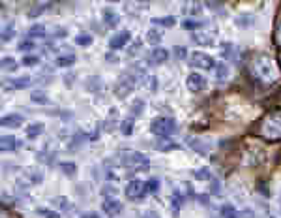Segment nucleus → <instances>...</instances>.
<instances>
[{
  "label": "nucleus",
  "mask_w": 281,
  "mask_h": 218,
  "mask_svg": "<svg viewBox=\"0 0 281 218\" xmlns=\"http://www.w3.org/2000/svg\"><path fill=\"white\" fill-rule=\"evenodd\" d=\"M206 85H208L206 77H204L203 73H199V72L189 73V75L186 77V87H187L189 92H193V94H197V92H203V90L206 88Z\"/></svg>",
  "instance_id": "nucleus-8"
},
{
  "label": "nucleus",
  "mask_w": 281,
  "mask_h": 218,
  "mask_svg": "<svg viewBox=\"0 0 281 218\" xmlns=\"http://www.w3.org/2000/svg\"><path fill=\"white\" fill-rule=\"evenodd\" d=\"M182 14L186 15L187 19L199 17V15L203 14V4H199V2H187V4H184L182 6Z\"/></svg>",
  "instance_id": "nucleus-20"
},
{
  "label": "nucleus",
  "mask_w": 281,
  "mask_h": 218,
  "mask_svg": "<svg viewBox=\"0 0 281 218\" xmlns=\"http://www.w3.org/2000/svg\"><path fill=\"white\" fill-rule=\"evenodd\" d=\"M140 218H161V217H159L156 211H150V209H148V211H144V213L140 215Z\"/></svg>",
  "instance_id": "nucleus-50"
},
{
  "label": "nucleus",
  "mask_w": 281,
  "mask_h": 218,
  "mask_svg": "<svg viewBox=\"0 0 281 218\" xmlns=\"http://www.w3.org/2000/svg\"><path fill=\"white\" fill-rule=\"evenodd\" d=\"M148 186H146V181H140V179H131L126 186V198L133 203H140L146 200L148 196Z\"/></svg>",
  "instance_id": "nucleus-4"
},
{
  "label": "nucleus",
  "mask_w": 281,
  "mask_h": 218,
  "mask_svg": "<svg viewBox=\"0 0 281 218\" xmlns=\"http://www.w3.org/2000/svg\"><path fill=\"white\" fill-rule=\"evenodd\" d=\"M55 205H58V211H68V209H71V203L66 198H56Z\"/></svg>",
  "instance_id": "nucleus-47"
},
{
  "label": "nucleus",
  "mask_w": 281,
  "mask_h": 218,
  "mask_svg": "<svg viewBox=\"0 0 281 218\" xmlns=\"http://www.w3.org/2000/svg\"><path fill=\"white\" fill-rule=\"evenodd\" d=\"M36 215L42 218H60V213L51 207H36Z\"/></svg>",
  "instance_id": "nucleus-31"
},
{
  "label": "nucleus",
  "mask_w": 281,
  "mask_h": 218,
  "mask_svg": "<svg viewBox=\"0 0 281 218\" xmlns=\"http://www.w3.org/2000/svg\"><path fill=\"white\" fill-rule=\"evenodd\" d=\"M101 211H103L105 217H111V218L118 217V215L122 213V201L116 200V198L103 200V203H101Z\"/></svg>",
  "instance_id": "nucleus-9"
},
{
  "label": "nucleus",
  "mask_w": 281,
  "mask_h": 218,
  "mask_svg": "<svg viewBox=\"0 0 281 218\" xmlns=\"http://www.w3.org/2000/svg\"><path fill=\"white\" fill-rule=\"evenodd\" d=\"M144 105H146V103H144V100H142V98H135V100L131 102V107H129V109H131V115H133V117L140 115V113L144 111Z\"/></svg>",
  "instance_id": "nucleus-39"
},
{
  "label": "nucleus",
  "mask_w": 281,
  "mask_h": 218,
  "mask_svg": "<svg viewBox=\"0 0 281 218\" xmlns=\"http://www.w3.org/2000/svg\"><path fill=\"white\" fill-rule=\"evenodd\" d=\"M197 201H199V203H203V205H208L210 200H208V196H206V194H199V196H197Z\"/></svg>",
  "instance_id": "nucleus-52"
},
{
  "label": "nucleus",
  "mask_w": 281,
  "mask_h": 218,
  "mask_svg": "<svg viewBox=\"0 0 281 218\" xmlns=\"http://www.w3.org/2000/svg\"><path fill=\"white\" fill-rule=\"evenodd\" d=\"M34 83V79L30 75H14L8 79V87L15 88V90H21V88H28Z\"/></svg>",
  "instance_id": "nucleus-12"
},
{
  "label": "nucleus",
  "mask_w": 281,
  "mask_h": 218,
  "mask_svg": "<svg viewBox=\"0 0 281 218\" xmlns=\"http://www.w3.org/2000/svg\"><path fill=\"white\" fill-rule=\"evenodd\" d=\"M75 45H79V47H90L92 45V42H94V38L88 34V32H81V34H77L75 36Z\"/></svg>",
  "instance_id": "nucleus-32"
},
{
  "label": "nucleus",
  "mask_w": 281,
  "mask_h": 218,
  "mask_svg": "<svg viewBox=\"0 0 281 218\" xmlns=\"http://www.w3.org/2000/svg\"><path fill=\"white\" fill-rule=\"evenodd\" d=\"M191 42L197 45H212L214 44V36H212L208 30H195L191 32Z\"/></svg>",
  "instance_id": "nucleus-14"
},
{
  "label": "nucleus",
  "mask_w": 281,
  "mask_h": 218,
  "mask_svg": "<svg viewBox=\"0 0 281 218\" xmlns=\"http://www.w3.org/2000/svg\"><path fill=\"white\" fill-rule=\"evenodd\" d=\"M17 49H19L21 53H27V55H30V51H34V49H36V42H34V40H21L19 45H17Z\"/></svg>",
  "instance_id": "nucleus-36"
},
{
  "label": "nucleus",
  "mask_w": 281,
  "mask_h": 218,
  "mask_svg": "<svg viewBox=\"0 0 281 218\" xmlns=\"http://www.w3.org/2000/svg\"><path fill=\"white\" fill-rule=\"evenodd\" d=\"M216 60L208 55V53H203V51H193L189 55V66L195 68V70H201V72H208V70H214L216 68Z\"/></svg>",
  "instance_id": "nucleus-5"
},
{
  "label": "nucleus",
  "mask_w": 281,
  "mask_h": 218,
  "mask_svg": "<svg viewBox=\"0 0 281 218\" xmlns=\"http://www.w3.org/2000/svg\"><path fill=\"white\" fill-rule=\"evenodd\" d=\"M184 203V196L180 190H174L172 192V196H171V209H172V213L174 215H178V211H180V207Z\"/></svg>",
  "instance_id": "nucleus-28"
},
{
  "label": "nucleus",
  "mask_w": 281,
  "mask_h": 218,
  "mask_svg": "<svg viewBox=\"0 0 281 218\" xmlns=\"http://www.w3.org/2000/svg\"><path fill=\"white\" fill-rule=\"evenodd\" d=\"M146 186H148V192L150 194H156L159 190V186H161V183H159L157 177H150V179H146Z\"/></svg>",
  "instance_id": "nucleus-44"
},
{
  "label": "nucleus",
  "mask_w": 281,
  "mask_h": 218,
  "mask_svg": "<svg viewBox=\"0 0 281 218\" xmlns=\"http://www.w3.org/2000/svg\"><path fill=\"white\" fill-rule=\"evenodd\" d=\"M263 135L268 139H281V113H274L265 120Z\"/></svg>",
  "instance_id": "nucleus-6"
},
{
  "label": "nucleus",
  "mask_w": 281,
  "mask_h": 218,
  "mask_svg": "<svg viewBox=\"0 0 281 218\" xmlns=\"http://www.w3.org/2000/svg\"><path fill=\"white\" fill-rule=\"evenodd\" d=\"M101 21L105 23V27H109V29H114V27H118V23H120V15L118 12H114L112 8H103L101 10Z\"/></svg>",
  "instance_id": "nucleus-11"
},
{
  "label": "nucleus",
  "mask_w": 281,
  "mask_h": 218,
  "mask_svg": "<svg viewBox=\"0 0 281 218\" xmlns=\"http://www.w3.org/2000/svg\"><path fill=\"white\" fill-rule=\"evenodd\" d=\"M140 47H142V42H140L139 38H135V40H133V42H131V44L127 45V49H126V55L127 57H135V55H137V53H139L140 51Z\"/></svg>",
  "instance_id": "nucleus-37"
},
{
  "label": "nucleus",
  "mask_w": 281,
  "mask_h": 218,
  "mask_svg": "<svg viewBox=\"0 0 281 218\" xmlns=\"http://www.w3.org/2000/svg\"><path fill=\"white\" fill-rule=\"evenodd\" d=\"M176 25V19L172 15H167V17H152V27H174Z\"/></svg>",
  "instance_id": "nucleus-27"
},
{
  "label": "nucleus",
  "mask_w": 281,
  "mask_h": 218,
  "mask_svg": "<svg viewBox=\"0 0 281 218\" xmlns=\"http://www.w3.org/2000/svg\"><path fill=\"white\" fill-rule=\"evenodd\" d=\"M129 40H131V32L129 30H118L114 36H112L111 40H109V47L111 49H122V47H126L127 44H129Z\"/></svg>",
  "instance_id": "nucleus-10"
},
{
  "label": "nucleus",
  "mask_w": 281,
  "mask_h": 218,
  "mask_svg": "<svg viewBox=\"0 0 281 218\" xmlns=\"http://www.w3.org/2000/svg\"><path fill=\"white\" fill-rule=\"evenodd\" d=\"M219 51H221V57L225 60H234L236 62V58H238V51H236V45L231 44V42H221L219 44Z\"/></svg>",
  "instance_id": "nucleus-17"
},
{
  "label": "nucleus",
  "mask_w": 281,
  "mask_h": 218,
  "mask_svg": "<svg viewBox=\"0 0 281 218\" xmlns=\"http://www.w3.org/2000/svg\"><path fill=\"white\" fill-rule=\"evenodd\" d=\"M75 60H77V57H75L73 53H66V55H56L55 66H58V68H70V66H73V64H75Z\"/></svg>",
  "instance_id": "nucleus-21"
},
{
  "label": "nucleus",
  "mask_w": 281,
  "mask_h": 218,
  "mask_svg": "<svg viewBox=\"0 0 281 218\" xmlns=\"http://www.w3.org/2000/svg\"><path fill=\"white\" fill-rule=\"evenodd\" d=\"M182 27L187 30H191V32H195V30H199L203 27V23H201V21H193V19H184Z\"/></svg>",
  "instance_id": "nucleus-43"
},
{
  "label": "nucleus",
  "mask_w": 281,
  "mask_h": 218,
  "mask_svg": "<svg viewBox=\"0 0 281 218\" xmlns=\"http://www.w3.org/2000/svg\"><path fill=\"white\" fill-rule=\"evenodd\" d=\"M101 194H103V200H109V198H114L116 190L112 188V186H105V188L101 190Z\"/></svg>",
  "instance_id": "nucleus-48"
},
{
  "label": "nucleus",
  "mask_w": 281,
  "mask_h": 218,
  "mask_svg": "<svg viewBox=\"0 0 281 218\" xmlns=\"http://www.w3.org/2000/svg\"><path fill=\"white\" fill-rule=\"evenodd\" d=\"M148 81H150V92H156L157 90V79H156L154 75H150Z\"/></svg>",
  "instance_id": "nucleus-51"
},
{
  "label": "nucleus",
  "mask_w": 281,
  "mask_h": 218,
  "mask_svg": "<svg viewBox=\"0 0 281 218\" xmlns=\"http://www.w3.org/2000/svg\"><path fill=\"white\" fill-rule=\"evenodd\" d=\"M23 115H19V113H8V115L2 117V120H0V124L4 126V128H21L23 126Z\"/></svg>",
  "instance_id": "nucleus-13"
},
{
  "label": "nucleus",
  "mask_w": 281,
  "mask_h": 218,
  "mask_svg": "<svg viewBox=\"0 0 281 218\" xmlns=\"http://www.w3.org/2000/svg\"><path fill=\"white\" fill-rule=\"evenodd\" d=\"M210 192L214 194V196H218V198L221 196V183H219V179L214 177V179L210 181Z\"/></svg>",
  "instance_id": "nucleus-45"
},
{
  "label": "nucleus",
  "mask_w": 281,
  "mask_h": 218,
  "mask_svg": "<svg viewBox=\"0 0 281 218\" xmlns=\"http://www.w3.org/2000/svg\"><path fill=\"white\" fill-rule=\"evenodd\" d=\"M120 160H122V166L126 168L129 173H144V171L150 169L148 156L146 154H140V152H135L131 149L120 152Z\"/></svg>",
  "instance_id": "nucleus-1"
},
{
  "label": "nucleus",
  "mask_w": 281,
  "mask_h": 218,
  "mask_svg": "<svg viewBox=\"0 0 281 218\" xmlns=\"http://www.w3.org/2000/svg\"><path fill=\"white\" fill-rule=\"evenodd\" d=\"M17 62H15V58L14 57H4L2 58V70L4 72H15L17 70Z\"/></svg>",
  "instance_id": "nucleus-38"
},
{
  "label": "nucleus",
  "mask_w": 281,
  "mask_h": 218,
  "mask_svg": "<svg viewBox=\"0 0 281 218\" xmlns=\"http://www.w3.org/2000/svg\"><path fill=\"white\" fill-rule=\"evenodd\" d=\"M146 42L150 45H156V47H159V44L163 42V30L157 29V27H150V29L146 30Z\"/></svg>",
  "instance_id": "nucleus-18"
},
{
  "label": "nucleus",
  "mask_w": 281,
  "mask_h": 218,
  "mask_svg": "<svg viewBox=\"0 0 281 218\" xmlns=\"http://www.w3.org/2000/svg\"><path fill=\"white\" fill-rule=\"evenodd\" d=\"M15 36V27L14 23H8V25H4L2 27V44H8V42H12Z\"/></svg>",
  "instance_id": "nucleus-33"
},
{
  "label": "nucleus",
  "mask_w": 281,
  "mask_h": 218,
  "mask_svg": "<svg viewBox=\"0 0 281 218\" xmlns=\"http://www.w3.org/2000/svg\"><path fill=\"white\" fill-rule=\"evenodd\" d=\"M278 42L281 44V25H280V29H278Z\"/></svg>",
  "instance_id": "nucleus-56"
},
{
  "label": "nucleus",
  "mask_w": 281,
  "mask_h": 218,
  "mask_svg": "<svg viewBox=\"0 0 281 218\" xmlns=\"http://www.w3.org/2000/svg\"><path fill=\"white\" fill-rule=\"evenodd\" d=\"M193 175H195L197 181H208V183H210L212 179H214V175H212V171L208 169V168H201V169H195V171H193Z\"/></svg>",
  "instance_id": "nucleus-35"
},
{
  "label": "nucleus",
  "mask_w": 281,
  "mask_h": 218,
  "mask_svg": "<svg viewBox=\"0 0 281 218\" xmlns=\"http://www.w3.org/2000/svg\"><path fill=\"white\" fill-rule=\"evenodd\" d=\"M186 143L191 147L193 151H197L199 154H204V156L208 154V145H206V143H203V141H201V139H197V137H187V139H186Z\"/></svg>",
  "instance_id": "nucleus-24"
},
{
  "label": "nucleus",
  "mask_w": 281,
  "mask_h": 218,
  "mask_svg": "<svg viewBox=\"0 0 281 218\" xmlns=\"http://www.w3.org/2000/svg\"><path fill=\"white\" fill-rule=\"evenodd\" d=\"M27 36L30 38V40H36V38H45L47 36V30H45V27L43 25H32V27H28L27 30Z\"/></svg>",
  "instance_id": "nucleus-26"
},
{
  "label": "nucleus",
  "mask_w": 281,
  "mask_h": 218,
  "mask_svg": "<svg viewBox=\"0 0 281 218\" xmlns=\"http://www.w3.org/2000/svg\"><path fill=\"white\" fill-rule=\"evenodd\" d=\"M176 55L180 58H187V49H184V47H176Z\"/></svg>",
  "instance_id": "nucleus-53"
},
{
  "label": "nucleus",
  "mask_w": 281,
  "mask_h": 218,
  "mask_svg": "<svg viewBox=\"0 0 281 218\" xmlns=\"http://www.w3.org/2000/svg\"><path fill=\"white\" fill-rule=\"evenodd\" d=\"M51 8V4H40V6H34L30 12H28V17L30 19H34V17H38V15H42L45 10H49Z\"/></svg>",
  "instance_id": "nucleus-42"
},
{
  "label": "nucleus",
  "mask_w": 281,
  "mask_h": 218,
  "mask_svg": "<svg viewBox=\"0 0 281 218\" xmlns=\"http://www.w3.org/2000/svg\"><path fill=\"white\" fill-rule=\"evenodd\" d=\"M174 130H176V120L172 117H156L150 122V132L156 137H161V139L169 137Z\"/></svg>",
  "instance_id": "nucleus-3"
},
{
  "label": "nucleus",
  "mask_w": 281,
  "mask_h": 218,
  "mask_svg": "<svg viewBox=\"0 0 281 218\" xmlns=\"http://www.w3.org/2000/svg\"><path fill=\"white\" fill-rule=\"evenodd\" d=\"M240 217H242V218H255V213H253V209H250V207H246V209H242Z\"/></svg>",
  "instance_id": "nucleus-49"
},
{
  "label": "nucleus",
  "mask_w": 281,
  "mask_h": 218,
  "mask_svg": "<svg viewBox=\"0 0 281 218\" xmlns=\"http://www.w3.org/2000/svg\"><path fill=\"white\" fill-rule=\"evenodd\" d=\"M150 58H152L154 64H163L169 60V51L165 47H154L152 53H150Z\"/></svg>",
  "instance_id": "nucleus-22"
},
{
  "label": "nucleus",
  "mask_w": 281,
  "mask_h": 218,
  "mask_svg": "<svg viewBox=\"0 0 281 218\" xmlns=\"http://www.w3.org/2000/svg\"><path fill=\"white\" fill-rule=\"evenodd\" d=\"M236 23H238L240 27L253 25V23H255V15L253 14H240V15H236Z\"/></svg>",
  "instance_id": "nucleus-40"
},
{
  "label": "nucleus",
  "mask_w": 281,
  "mask_h": 218,
  "mask_svg": "<svg viewBox=\"0 0 281 218\" xmlns=\"http://www.w3.org/2000/svg\"><path fill=\"white\" fill-rule=\"evenodd\" d=\"M43 130H45V124L43 122H32V124H28L27 128H25V135H27V139L34 141V139H38L42 135Z\"/></svg>",
  "instance_id": "nucleus-19"
},
{
  "label": "nucleus",
  "mask_w": 281,
  "mask_h": 218,
  "mask_svg": "<svg viewBox=\"0 0 281 218\" xmlns=\"http://www.w3.org/2000/svg\"><path fill=\"white\" fill-rule=\"evenodd\" d=\"M214 73H216V79L218 81H227V77H229V66H227V62H218L216 68H214Z\"/></svg>",
  "instance_id": "nucleus-30"
},
{
  "label": "nucleus",
  "mask_w": 281,
  "mask_h": 218,
  "mask_svg": "<svg viewBox=\"0 0 281 218\" xmlns=\"http://www.w3.org/2000/svg\"><path fill=\"white\" fill-rule=\"evenodd\" d=\"M19 145H21V143L17 141V137L12 135V134L2 135V139H0V151H2V152H15Z\"/></svg>",
  "instance_id": "nucleus-15"
},
{
  "label": "nucleus",
  "mask_w": 281,
  "mask_h": 218,
  "mask_svg": "<svg viewBox=\"0 0 281 218\" xmlns=\"http://www.w3.org/2000/svg\"><path fill=\"white\" fill-rule=\"evenodd\" d=\"M30 100L34 103H38V105H49L51 103V98L47 96V92L45 90H40V88H36V90L30 92Z\"/></svg>",
  "instance_id": "nucleus-23"
},
{
  "label": "nucleus",
  "mask_w": 281,
  "mask_h": 218,
  "mask_svg": "<svg viewBox=\"0 0 281 218\" xmlns=\"http://www.w3.org/2000/svg\"><path fill=\"white\" fill-rule=\"evenodd\" d=\"M51 38H68V29L66 27H55L53 32H51Z\"/></svg>",
  "instance_id": "nucleus-46"
},
{
  "label": "nucleus",
  "mask_w": 281,
  "mask_h": 218,
  "mask_svg": "<svg viewBox=\"0 0 281 218\" xmlns=\"http://www.w3.org/2000/svg\"><path fill=\"white\" fill-rule=\"evenodd\" d=\"M105 58H107L109 62H116V60H118V58H116V55H111V53H107V55H105Z\"/></svg>",
  "instance_id": "nucleus-55"
},
{
  "label": "nucleus",
  "mask_w": 281,
  "mask_h": 218,
  "mask_svg": "<svg viewBox=\"0 0 281 218\" xmlns=\"http://www.w3.org/2000/svg\"><path fill=\"white\" fill-rule=\"evenodd\" d=\"M133 128H135V120H133V117H126V118L120 122V134H122L124 137L133 135Z\"/></svg>",
  "instance_id": "nucleus-25"
},
{
  "label": "nucleus",
  "mask_w": 281,
  "mask_h": 218,
  "mask_svg": "<svg viewBox=\"0 0 281 218\" xmlns=\"http://www.w3.org/2000/svg\"><path fill=\"white\" fill-rule=\"evenodd\" d=\"M81 218H101L98 215V213H86V215H83Z\"/></svg>",
  "instance_id": "nucleus-54"
},
{
  "label": "nucleus",
  "mask_w": 281,
  "mask_h": 218,
  "mask_svg": "<svg viewBox=\"0 0 281 218\" xmlns=\"http://www.w3.org/2000/svg\"><path fill=\"white\" fill-rule=\"evenodd\" d=\"M21 64H23V66H28V68L38 66V64H40V57H38V55H25L23 60H21Z\"/></svg>",
  "instance_id": "nucleus-41"
},
{
  "label": "nucleus",
  "mask_w": 281,
  "mask_h": 218,
  "mask_svg": "<svg viewBox=\"0 0 281 218\" xmlns=\"http://www.w3.org/2000/svg\"><path fill=\"white\" fill-rule=\"evenodd\" d=\"M25 181H28V184H42L43 183V171L38 168H28L23 171Z\"/></svg>",
  "instance_id": "nucleus-16"
},
{
  "label": "nucleus",
  "mask_w": 281,
  "mask_h": 218,
  "mask_svg": "<svg viewBox=\"0 0 281 218\" xmlns=\"http://www.w3.org/2000/svg\"><path fill=\"white\" fill-rule=\"evenodd\" d=\"M137 77L139 75H135V73H126L124 77H120L118 83L114 85V94L118 98H126L127 94H131L135 88V83H137Z\"/></svg>",
  "instance_id": "nucleus-7"
},
{
  "label": "nucleus",
  "mask_w": 281,
  "mask_h": 218,
  "mask_svg": "<svg viewBox=\"0 0 281 218\" xmlns=\"http://www.w3.org/2000/svg\"><path fill=\"white\" fill-rule=\"evenodd\" d=\"M219 215H221V218H240V211L234 207V205L225 203V205H221V209H219Z\"/></svg>",
  "instance_id": "nucleus-29"
},
{
  "label": "nucleus",
  "mask_w": 281,
  "mask_h": 218,
  "mask_svg": "<svg viewBox=\"0 0 281 218\" xmlns=\"http://www.w3.org/2000/svg\"><path fill=\"white\" fill-rule=\"evenodd\" d=\"M253 72L255 75L265 81V83H272L278 79V70H276V64L274 60L268 57V55H259L255 58V64H253Z\"/></svg>",
  "instance_id": "nucleus-2"
},
{
  "label": "nucleus",
  "mask_w": 281,
  "mask_h": 218,
  "mask_svg": "<svg viewBox=\"0 0 281 218\" xmlns=\"http://www.w3.org/2000/svg\"><path fill=\"white\" fill-rule=\"evenodd\" d=\"M58 168H60L62 173L70 175V177H73V175L77 173V166H75V162H60Z\"/></svg>",
  "instance_id": "nucleus-34"
}]
</instances>
